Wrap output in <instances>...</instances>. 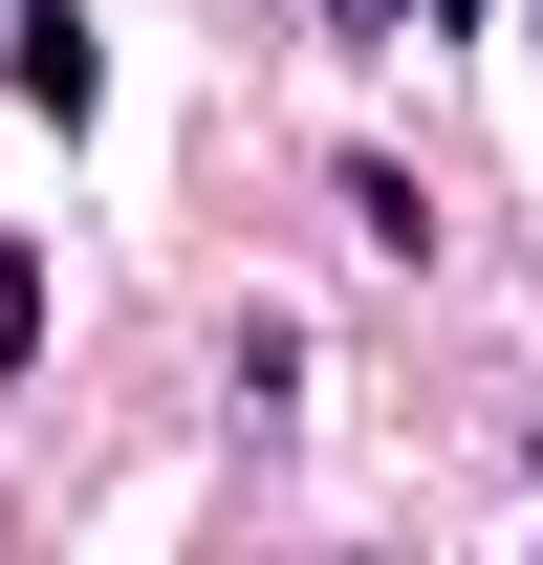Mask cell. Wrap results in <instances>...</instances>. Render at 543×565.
Listing matches in <instances>:
<instances>
[{"label": "cell", "instance_id": "obj_1", "mask_svg": "<svg viewBox=\"0 0 543 565\" xmlns=\"http://www.w3.org/2000/svg\"><path fill=\"white\" fill-rule=\"evenodd\" d=\"M0 87H22V109H109V44H87V0H0Z\"/></svg>", "mask_w": 543, "mask_h": 565}, {"label": "cell", "instance_id": "obj_4", "mask_svg": "<svg viewBox=\"0 0 543 565\" xmlns=\"http://www.w3.org/2000/svg\"><path fill=\"white\" fill-rule=\"evenodd\" d=\"M435 22H478V0H435Z\"/></svg>", "mask_w": 543, "mask_h": 565}, {"label": "cell", "instance_id": "obj_3", "mask_svg": "<svg viewBox=\"0 0 543 565\" xmlns=\"http://www.w3.org/2000/svg\"><path fill=\"white\" fill-rule=\"evenodd\" d=\"M327 22H392V0H327Z\"/></svg>", "mask_w": 543, "mask_h": 565}, {"label": "cell", "instance_id": "obj_2", "mask_svg": "<svg viewBox=\"0 0 543 565\" xmlns=\"http://www.w3.org/2000/svg\"><path fill=\"white\" fill-rule=\"evenodd\" d=\"M0 370H44V239H0Z\"/></svg>", "mask_w": 543, "mask_h": 565}]
</instances>
